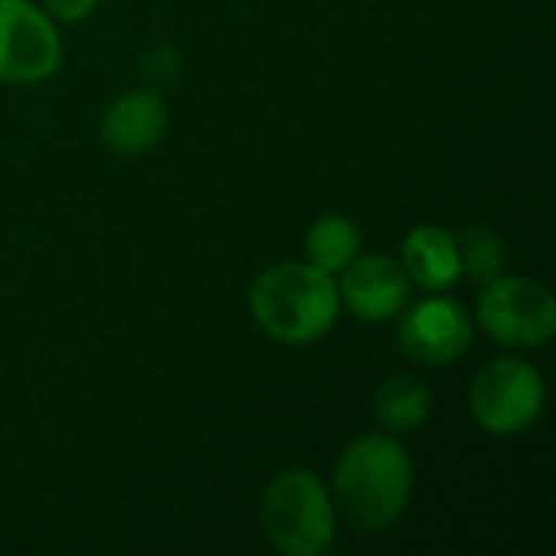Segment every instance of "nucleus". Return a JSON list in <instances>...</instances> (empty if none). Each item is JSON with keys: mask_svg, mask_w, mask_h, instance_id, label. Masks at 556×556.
<instances>
[{"mask_svg": "<svg viewBox=\"0 0 556 556\" xmlns=\"http://www.w3.org/2000/svg\"><path fill=\"white\" fill-rule=\"evenodd\" d=\"M414 492V463L394 437L355 440L332 476L336 518L349 521L362 534L391 528Z\"/></svg>", "mask_w": 556, "mask_h": 556, "instance_id": "nucleus-1", "label": "nucleus"}, {"mask_svg": "<svg viewBox=\"0 0 556 556\" xmlns=\"http://www.w3.org/2000/svg\"><path fill=\"white\" fill-rule=\"evenodd\" d=\"M339 287L332 274L283 261L267 267L251 287V309L261 329L287 345H306L323 339L339 316Z\"/></svg>", "mask_w": 556, "mask_h": 556, "instance_id": "nucleus-2", "label": "nucleus"}, {"mask_svg": "<svg viewBox=\"0 0 556 556\" xmlns=\"http://www.w3.org/2000/svg\"><path fill=\"white\" fill-rule=\"evenodd\" d=\"M336 505L309 469H287L264 489L261 528L287 556L329 554L336 544Z\"/></svg>", "mask_w": 556, "mask_h": 556, "instance_id": "nucleus-3", "label": "nucleus"}, {"mask_svg": "<svg viewBox=\"0 0 556 556\" xmlns=\"http://www.w3.org/2000/svg\"><path fill=\"white\" fill-rule=\"evenodd\" d=\"M469 407L485 433H525L544 410V378L525 358H495L472 381Z\"/></svg>", "mask_w": 556, "mask_h": 556, "instance_id": "nucleus-4", "label": "nucleus"}, {"mask_svg": "<svg viewBox=\"0 0 556 556\" xmlns=\"http://www.w3.org/2000/svg\"><path fill=\"white\" fill-rule=\"evenodd\" d=\"M479 326L508 349H541L556 332L551 290L531 277H495L479 296Z\"/></svg>", "mask_w": 556, "mask_h": 556, "instance_id": "nucleus-5", "label": "nucleus"}, {"mask_svg": "<svg viewBox=\"0 0 556 556\" xmlns=\"http://www.w3.org/2000/svg\"><path fill=\"white\" fill-rule=\"evenodd\" d=\"M62 62V39L46 10L29 0H0V81L33 85Z\"/></svg>", "mask_w": 556, "mask_h": 556, "instance_id": "nucleus-6", "label": "nucleus"}, {"mask_svg": "<svg viewBox=\"0 0 556 556\" xmlns=\"http://www.w3.org/2000/svg\"><path fill=\"white\" fill-rule=\"evenodd\" d=\"M476 326L463 303L450 296H430L410 306L401 319V352L420 365H450L472 345Z\"/></svg>", "mask_w": 556, "mask_h": 556, "instance_id": "nucleus-7", "label": "nucleus"}, {"mask_svg": "<svg viewBox=\"0 0 556 556\" xmlns=\"http://www.w3.org/2000/svg\"><path fill=\"white\" fill-rule=\"evenodd\" d=\"M336 287H339V300L365 323L394 319L410 300V277L401 267V261L388 254L355 257L342 270V283Z\"/></svg>", "mask_w": 556, "mask_h": 556, "instance_id": "nucleus-8", "label": "nucleus"}, {"mask_svg": "<svg viewBox=\"0 0 556 556\" xmlns=\"http://www.w3.org/2000/svg\"><path fill=\"white\" fill-rule=\"evenodd\" d=\"M166 121H169L166 101L150 88H134V91H124L104 111L101 137L117 153H143L163 137Z\"/></svg>", "mask_w": 556, "mask_h": 556, "instance_id": "nucleus-9", "label": "nucleus"}, {"mask_svg": "<svg viewBox=\"0 0 556 556\" xmlns=\"http://www.w3.org/2000/svg\"><path fill=\"white\" fill-rule=\"evenodd\" d=\"M401 267L407 270L410 283L443 293L463 277L456 238L440 225H417L401 248Z\"/></svg>", "mask_w": 556, "mask_h": 556, "instance_id": "nucleus-10", "label": "nucleus"}, {"mask_svg": "<svg viewBox=\"0 0 556 556\" xmlns=\"http://www.w3.org/2000/svg\"><path fill=\"white\" fill-rule=\"evenodd\" d=\"M375 420L388 430V433H414L417 427H424V420L433 410V394L420 378H388L378 394H375Z\"/></svg>", "mask_w": 556, "mask_h": 556, "instance_id": "nucleus-11", "label": "nucleus"}, {"mask_svg": "<svg viewBox=\"0 0 556 556\" xmlns=\"http://www.w3.org/2000/svg\"><path fill=\"white\" fill-rule=\"evenodd\" d=\"M358 251H362V231L345 215H326L306 235L309 264L326 274H342L358 257Z\"/></svg>", "mask_w": 556, "mask_h": 556, "instance_id": "nucleus-12", "label": "nucleus"}, {"mask_svg": "<svg viewBox=\"0 0 556 556\" xmlns=\"http://www.w3.org/2000/svg\"><path fill=\"white\" fill-rule=\"evenodd\" d=\"M456 248H459L463 274H469L472 280L489 283V280L502 277V270H505V244H502V238L492 228L469 225L456 238Z\"/></svg>", "mask_w": 556, "mask_h": 556, "instance_id": "nucleus-13", "label": "nucleus"}, {"mask_svg": "<svg viewBox=\"0 0 556 556\" xmlns=\"http://www.w3.org/2000/svg\"><path fill=\"white\" fill-rule=\"evenodd\" d=\"M42 3H46V10H49L55 20L78 23V20H85V16L94 10L98 0H42Z\"/></svg>", "mask_w": 556, "mask_h": 556, "instance_id": "nucleus-14", "label": "nucleus"}]
</instances>
